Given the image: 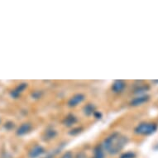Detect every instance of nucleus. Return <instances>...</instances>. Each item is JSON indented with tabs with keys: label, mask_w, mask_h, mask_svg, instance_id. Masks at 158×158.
I'll return each mask as SVG.
<instances>
[{
	"label": "nucleus",
	"mask_w": 158,
	"mask_h": 158,
	"mask_svg": "<svg viewBox=\"0 0 158 158\" xmlns=\"http://www.w3.org/2000/svg\"><path fill=\"white\" fill-rule=\"evenodd\" d=\"M127 137L118 132H114L106 137L102 143L104 152L110 155H117L124 148L127 143Z\"/></svg>",
	"instance_id": "f257e3e1"
},
{
	"label": "nucleus",
	"mask_w": 158,
	"mask_h": 158,
	"mask_svg": "<svg viewBox=\"0 0 158 158\" xmlns=\"http://www.w3.org/2000/svg\"><path fill=\"white\" fill-rule=\"evenodd\" d=\"M157 129V125L155 123H141L135 127L134 132L137 135L148 136L154 133Z\"/></svg>",
	"instance_id": "f03ea898"
},
{
	"label": "nucleus",
	"mask_w": 158,
	"mask_h": 158,
	"mask_svg": "<svg viewBox=\"0 0 158 158\" xmlns=\"http://www.w3.org/2000/svg\"><path fill=\"white\" fill-rule=\"evenodd\" d=\"M85 95L82 94H76L73 95L68 101V106L69 107H75L81 104L85 100Z\"/></svg>",
	"instance_id": "7ed1b4c3"
},
{
	"label": "nucleus",
	"mask_w": 158,
	"mask_h": 158,
	"mask_svg": "<svg viewBox=\"0 0 158 158\" xmlns=\"http://www.w3.org/2000/svg\"><path fill=\"white\" fill-rule=\"evenodd\" d=\"M126 88V83L123 81H115L112 84L111 89L115 94L122 93Z\"/></svg>",
	"instance_id": "20e7f679"
},
{
	"label": "nucleus",
	"mask_w": 158,
	"mask_h": 158,
	"mask_svg": "<svg viewBox=\"0 0 158 158\" xmlns=\"http://www.w3.org/2000/svg\"><path fill=\"white\" fill-rule=\"evenodd\" d=\"M45 152V149L42 146H35L29 152V157L30 158H38L39 156H42L43 153Z\"/></svg>",
	"instance_id": "39448f33"
},
{
	"label": "nucleus",
	"mask_w": 158,
	"mask_h": 158,
	"mask_svg": "<svg viewBox=\"0 0 158 158\" xmlns=\"http://www.w3.org/2000/svg\"><path fill=\"white\" fill-rule=\"evenodd\" d=\"M150 97L148 95H141V96H137L135 98H133L130 104L133 107H137L139 106V105H142V104H145L149 100Z\"/></svg>",
	"instance_id": "423d86ee"
},
{
	"label": "nucleus",
	"mask_w": 158,
	"mask_h": 158,
	"mask_svg": "<svg viewBox=\"0 0 158 158\" xmlns=\"http://www.w3.org/2000/svg\"><path fill=\"white\" fill-rule=\"evenodd\" d=\"M31 129V125L30 123H23V124L18 127V129L17 130V134L18 136H23V135H26L27 133H28Z\"/></svg>",
	"instance_id": "0eeeda50"
},
{
	"label": "nucleus",
	"mask_w": 158,
	"mask_h": 158,
	"mask_svg": "<svg viewBox=\"0 0 158 158\" xmlns=\"http://www.w3.org/2000/svg\"><path fill=\"white\" fill-rule=\"evenodd\" d=\"M27 87V84H20L18 87H16L15 89H13V92L11 93V95H12V97H13V98H18V96L20 95V94L26 89Z\"/></svg>",
	"instance_id": "6e6552de"
},
{
	"label": "nucleus",
	"mask_w": 158,
	"mask_h": 158,
	"mask_svg": "<svg viewBox=\"0 0 158 158\" xmlns=\"http://www.w3.org/2000/svg\"><path fill=\"white\" fill-rule=\"evenodd\" d=\"M77 122V118L75 115L73 114H69L68 116H66L63 120V124L66 126V127H71L75 124V123Z\"/></svg>",
	"instance_id": "1a4fd4ad"
},
{
	"label": "nucleus",
	"mask_w": 158,
	"mask_h": 158,
	"mask_svg": "<svg viewBox=\"0 0 158 158\" xmlns=\"http://www.w3.org/2000/svg\"><path fill=\"white\" fill-rule=\"evenodd\" d=\"M91 158H105V152L101 146H97L94 150V156Z\"/></svg>",
	"instance_id": "9d476101"
},
{
	"label": "nucleus",
	"mask_w": 158,
	"mask_h": 158,
	"mask_svg": "<svg viewBox=\"0 0 158 158\" xmlns=\"http://www.w3.org/2000/svg\"><path fill=\"white\" fill-rule=\"evenodd\" d=\"M95 111V107H94V105L92 104H86L85 106L84 107V113H85L86 115H88V116H89V115H93Z\"/></svg>",
	"instance_id": "9b49d317"
},
{
	"label": "nucleus",
	"mask_w": 158,
	"mask_h": 158,
	"mask_svg": "<svg viewBox=\"0 0 158 158\" xmlns=\"http://www.w3.org/2000/svg\"><path fill=\"white\" fill-rule=\"evenodd\" d=\"M56 130L54 129H48L47 130L46 132H45V139L46 140H52L56 136Z\"/></svg>",
	"instance_id": "f8f14e48"
},
{
	"label": "nucleus",
	"mask_w": 158,
	"mask_h": 158,
	"mask_svg": "<svg viewBox=\"0 0 158 158\" xmlns=\"http://www.w3.org/2000/svg\"><path fill=\"white\" fill-rule=\"evenodd\" d=\"M136 157V154L132 152H127L120 156V158H135Z\"/></svg>",
	"instance_id": "ddd939ff"
},
{
	"label": "nucleus",
	"mask_w": 158,
	"mask_h": 158,
	"mask_svg": "<svg viewBox=\"0 0 158 158\" xmlns=\"http://www.w3.org/2000/svg\"><path fill=\"white\" fill-rule=\"evenodd\" d=\"M61 158H73V154L71 152H65L64 155L61 156Z\"/></svg>",
	"instance_id": "4468645a"
},
{
	"label": "nucleus",
	"mask_w": 158,
	"mask_h": 158,
	"mask_svg": "<svg viewBox=\"0 0 158 158\" xmlns=\"http://www.w3.org/2000/svg\"><path fill=\"white\" fill-rule=\"evenodd\" d=\"M44 158H54V157H53L52 156L49 155V156H46V157H44Z\"/></svg>",
	"instance_id": "2eb2a0df"
}]
</instances>
